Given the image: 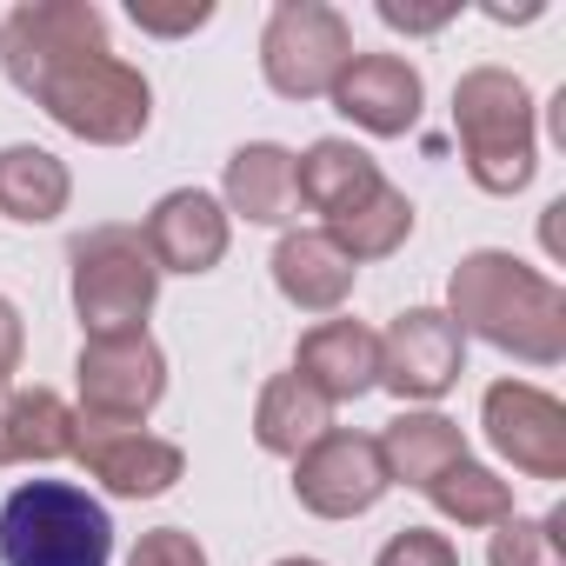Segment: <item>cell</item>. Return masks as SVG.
<instances>
[{
  "label": "cell",
  "instance_id": "cell-19",
  "mask_svg": "<svg viewBox=\"0 0 566 566\" xmlns=\"http://www.w3.org/2000/svg\"><path fill=\"white\" fill-rule=\"evenodd\" d=\"M334 433V407L301 380V374H273L266 387H260V407H253V440L266 447V453H287V460H301L314 440H327Z\"/></svg>",
  "mask_w": 566,
  "mask_h": 566
},
{
  "label": "cell",
  "instance_id": "cell-14",
  "mask_svg": "<svg viewBox=\"0 0 566 566\" xmlns=\"http://www.w3.org/2000/svg\"><path fill=\"white\" fill-rule=\"evenodd\" d=\"M294 193H301L327 227H340V220H354L360 207H374V200L387 193V174H380L374 154H360L354 140H314V147L294 160Z\"/></svg>",
  "mask_w": 566,
  "mask_h": 566
},
{
  "label": "cell",
  "instance_id": "cell-1",
  "mask_svg": "<svg viewBox=\"0 0 566 566\" xmlns=\"http://www.w3.org/2000/svg\"><path fill=\"white\" fill-rule=\"evenodd\" d=\"M0 61L21 94H34L67 134L94 147H127L154 120L147 74L114 61L107 21L87 0H28L0 28Z\"/></svg>",
  "mask_w": 566,
  "mask_h": 566
},
{
  "label": "cell",
  "instance_id": "cell-3",
  "mask_svg": "<svg viewBox=\"0 0 566 566\" xmlns=\"http://www.w3.org/2000/svg\"><path fill=\"white\" fill-rule=\"evenodd\" d=\"M114 520L67 480H28L0 506V566H107Z\"/></svg>",
  "mask_w": 566,
  "mask_h": 566
},
{
  "label": "cell",
  "instance_id": "cell-2",
  "mask_svg": "<svg viewBox=\"0 0 566 566\" xmlns=\"http://www.w3.org/2000/svg\"><path fill=\"white\" fill-rule=\"evenodd\" d=\"M447 321L460 334H480L486 347H500L513 360H533V367H553L566 354V294L546 273H533L526 260L493 253V247H480L453 266Z\"/></svg>",
  "mask_w": 566,
  "mask_h": 566
},
{
  "label": "cell",
  "instance_id": "cell-24",
  "mask_svg": "<svg viewBox=\"0 0 566 566\" xmlns=\"http://www.w3.org/2000/svg\"><path fill=\"white\" fill-rule=\"evenodd\" d=\"M374 566H460V553H453V539H447V533L407 526V533H394V539L380 546V559H374Z\"/></svg>",
  "mask_w": 566,
  "mask_h": 566
},
{
  "label": "cell",
  "instance_id": "cell-29",
  "mask_svg": "<svg viewBox=\"0 0 566 566\" xmlns=\"http://www.w3.org/2000/svg\"><path fill=\"white\" fill-rule=\"evenodd\" d=\"M280 566H321V559H280Z\"/></svg>",
  "mask_w": 566,
  "mask_h": 566
},
{
  "label": "cell",
  "instance_id": "cell-5",
  "mask_svg": "<svg viewBox=\"0 0 566 566\" xmlns=\"http://www.w3.org/2000/svg\"><path fill=\"white\" fill-rule=\"evenodd\" d=\"M74 314L87 327V340H114V334H140L154 294H160V266L140 240V227H87L74 247Z\"/></svg>",
  "mask_w": 566,
  "mask_h": 566
},
{
  "label": "cell",
  "instance_id": "cell-11",
  "mask_svg": "<svg viewBox=\"0 0 566 566\" xmlns=\"http://www.w3.org/2000/svg\"><path fill=\"white\" fill-rule=\"evenodd\" d=\"M74 460L101 486H114L127 500H154V493H167L187 473V460H180L174 440H160L147 427H107V420H81L74 427Z\"/></svg>",
  "mask_w": 566,
  "mask_h": 566
},
{
  "label": "cell",
  "instance_id": "cell-4",
  "mask_svg": "<svg viewBox=\"0 0 566 566\" xmlns=\"http://www.w3.org/2000/svg\"><path fill=\"white\" fill-rule=\"evenodd\" d=\"M453 134L480 193H520L533 180V94L506 67H473L453 87Z\"/></svg>",
  "mask_w": 566,
  "mask_h": 566
},
{
  "label": "cell",
  "instance_id": "cell-25",
  "mask_svg": "<svg viewBox=\"0 0 566 566\" xmlns=\"http://www.w3.org/2000/svg\"><path fill=\"white\" fill-rule=\"evenodd\" d=\"M127 566H207V553H200L193 533H180V526H154V533H140V546H134Z\"/></svg>",
  "mask_w": 566,
  "mask_h": 566
},
{
  "label": "cell",
  "instance_id": "cell-18",
  "mask_svg": "<svg viewBox=\"0 0 566 566\" xmlns=\"http://www.w3.org/2000/svg\"><path fill=\"white\" fill-rule=\"evenodd\" d=\"M227 207L240 220H260V227H287L301 213V193H294V154L273 147V140H253L227 160Z\"/></svg>",
  "mask_w": 566,
  "mask_h": 566
},
{
  "label": "cell",
  "instance_id": "cell-10",
  "mask_svg": "<svg viewBox=\"0 0 566 566\" xmlns=\"http://www.w3.org/2000/svg\"><path fill=\"white\" fill-rule=\"evenodd\" d=\"M486 440L533 480H566V407L526 380L486 387Z\"/></svg>",
  "mask_w": 566,
  "mask_h": 566
},
{
  "label": "cell",
  "instance_id": "cell-22",
  "mask_svg": "<svg viewBox=\"0 0 566 566\" xmlns=\"http://www.w3.org/2000/svg\"><path fill=\"white\" fill-rule=\"evenodd\" d=\"M420 493H427L447 520H460V526H500V520H513V486H506L500 473L473 467V460H453V467L433 473Z\"/></svg>",
  "mask_w": 566,
  "mask_h": 566
},
{
  "label": "cell",
  "instance_id": "cell-26",
  "mask_svg": "<svg viewBox=\"0 0 566 566\" xmlns=\"http://www.w3.org/2000/svg\"><path fill=\"white\" fill-rule=\"evenodd\" d=\"M127 14H134V28H147V34H193V28L213 21L207 0H187V8H154V0H134Z\"/></svg>",
  "mask_w": 566,
  "mask_h": 566
},
{
  "label": "cell",
  "instance_id": "cell-7",
  "mask_svg": "<svg viewBox=\"0 0 566 566\" xmlns=\"http://www.w3.org/2000/svg\"><path fill=\"white\" fill-rule=\"evenodd\" d=\"M74 374H81V420H107V427H140L167 394V360L147 340V327L87 340Z\"/></svg>",
  "mask_w": 566,
  "mask_h": 566
},
{
  "label": "cell",
  "instance_id": "cell-16",
  "mask_svg": "<svg viewBox=\"0 0 566 566\" xmlns=\"http://www.w3.org/2000/svg\"><path fill=\"white\" fill-rule=\"evenodd\" d=\"M354 260L321 233V227H301L273 247V287L287 294L301 314H334L347 294H354Z\"/></svg>",
  "mask_w": 566,
  "mask_h": 566
},
{
  "label": "cell",
  "instance_id": "cell-28",
  "mask_svg": "<svg viewBox=\"0 0 566 566\" xmlns=\"http://www.w3.org/2000/svg\"><path fill=\"white\" fill-rule=\"evenodd\" d=\"M21 314H14V301H0V387H8V374L21 367Z\"/></svg>",
  "mask_w": 566,
  "mask_h": 566
},
{
  "label": "cell",
  "instance_id": "cell-13",
  "mask_svg": "<svg viewBox=\"0 0 566 566\" xmlns=\"http://www.w3.org/2000/svg\"><path fill=\"white\" fill-rule=\"evenodd\" d=\"M420 94L427 87H420V74L400 54H354L347 74L334 81V107L354 127L380 134V140H394V134H407L420 120Z\"/></svg>",
  "mask_w": 566,
  "mask_h": 566
},
{
  "label": "cell",
  "instance_id": "cell-23",
  "mask_svg": "<svg viewBox=\"0 0 566 566\" xmlns=\"http://www.w3.org/2000/svg\"><path fill=\"white\" fill-rule=\"evenodd\" d=\"M486 559L493 566H566L559 559V513H546V520H520V513L500 520Z\"/></svg>",
  "mask_w": 566,
  "mask_h": 566
},
{
  "label": "cell",
  "instance_id": "cell-17",
  "mask_svg": "<svg viewBox=\"0 0 566 566\" xmlns=\"http://www.w3.org/2000/svg\"><path fill=\"white\" fill-rule=\"evenodd\" d=\"M74 413L54 387H0V467L14 460H67L74 453Z\"/></svg>",
  "mask_w": 566,
  "mask_h": 566
},
{
  "label": "cell",
  "instance_id": "cell-12",
  "mask_svg": "<svg viewBox=\"0 0 566 566\" xmlns=\"http://www.w3.org/2000/svg\"><path fill=\"white\" fill-rule=\"evenodd\" d=\"M140 240H147L160 273H213L227 253V207L200 187H180L147 213Z\"/></svg>",
  "mask_w": 566,
  "mask_h": 566
},
{
  "label": "cell",
  "instance_id": "cell-6",
  "mask_svg": "<svg viewBox=\"0 0 566 566\" xmlns=\"http://www.w3.org/2000/svg\"><path fill=\"white\" fill-rule=\"evenodd\" d=\"M354 61V28L321 8V0H280L266 14V34H260V67H266V87L287 94V101H321L334 94V81L347 74Z\"/></svg>",
  "mask_w": 566,
  "mask_h": 566
},
{
  "label": "cell",
  "instance_id": "cell-15",
  "mask_svg": "<svg viewBox=\"0 0 566 566\" xmlns=\"http://www.w3.org/2000/svg\"><path fill=\"white\" fill-rule=\"evenodd\" d=\"M327 407L334 400H360L380 387V334H367L360 321H321L301 340V367H294Z\"/></svg>",
  "mask_w": 566,
  "mask_h": 566
},
{
  "label": "cell",
  "instance_id": "cell-9",
  "mask_svg": "<svg viewBox=\"0 0 566 566\" xmlns=\"http://www.w3.org/2000/svg\"><path fill=\"white\" fill-rule=\"evenodd\" d=\"M467 367V334L440 307H407L380 334V387L400 400H440Z\"/></svg>",
  "mask_w": 566,
  "mask_h": 566
},
{
  "label": "cell",
  "instance_id": "cell-8",
  "mask_svg": "<svg viewBox=\"0 0 566 566\" xmlns=\"http://www.w3.org/2000/svg\"><path fill=\"white\" fill-rule=\"evenodd\" d=\"M387 486L394 480H387L380 440H367V433H327L294 460V493L321 520H354V513L380 506Z\"/></svg>",
  "mask_w": 566,
  "mask_h": 566
},
{
  "label": "cell",
  "instance_id": "cell-21",
  "mask_svg": "<svg viewBox=\"0 0 566 566\" xmlns=\"http://www.w3.org/2000/svg\"><path fill=\"white\" fill-rule=\"evenodd\" d=\"M67 193H74V180L48 147H0V213L8 220L41 227L67 207Z\"/></svg>",
  "mask_w": 566,
  "mask_h": 566
},
{
  "label": "cell",
  "instance_id": "cell-20",
  "mask_svg": "<svg viewBox=\"0 0 566 566\" xmlns=\"http://www.w3.org/2000/svg\"><path fill=\"white\" fill-rule=\"evenodd\" d=\"M380 460H387V480L400 486H427L433 473H447L453 460H467V440L447 413H400L387 433H380Z\"/></svg>",
  "mask_w": 566,
  "mask_h": 566
},
{
  "label": "cell",
  "instance_id": "cell-27",
  "mask_svg": "<svg viewBox=\"0 0 566 566\" xmlns=\"http://www.w3.org/2000/svg\"><path fill=\"white\" fill-rule=\"evenodd\" d=\"M380 21L400 34H440L453 21V8H400V0H380Z\"/></svg>",
  "mask_w": 566,
  "mask_h": 566
}]
</instances>
